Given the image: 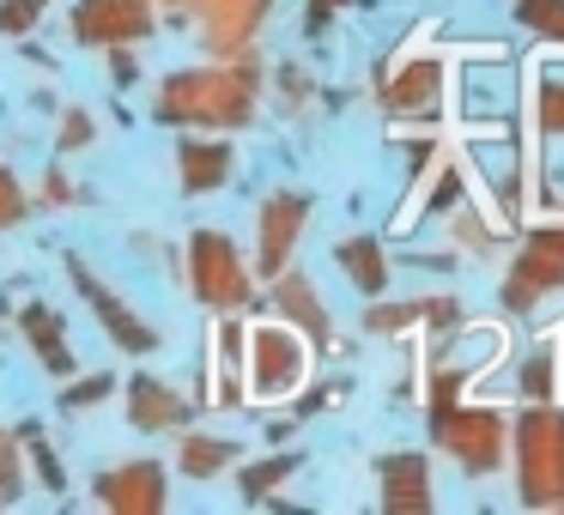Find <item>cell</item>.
I'll list each match as a JSON object with an SVG mask.
<instances>
[{"instance_id":"1","label":"cell","mask_w":564,"mask_h":515,"mask_svg":"<svg viewBox=\"0 0 564 515\" xmlns=\"http://www.w3.org/2000/svg\"><path fill=\"white\" fill-rule=\"evenodd\" d=\"M261 110H268L261 50L200 55L188 67H171L147 98V116L159 128H176V134H243V128H256Z\"/></svg>"},{"instance_id":"2","label":"cell","mask_w":564,"mask_h":515,"mask_svg":"<svg viewBox=\"0 0 564 515\" xmlns=\"http://www.w3.org/2000/svg\"><path fill=\"white\" fill-rule=\"evenodd\" d=\"M503 467L516 479L522 509H564V401H522V413H510Z\"/></svg>"},{"instance_id":"3","label":"cell","mask_w":564,"mask_h":515,"mask_svg":"<svg viewBox=\"0 0 564 515\" xmlns=\"http://www.w3.org/2000/svg\"><path fill=\"white\" fill-rule=\"evenodd\" d=\"M322 358L292 321H249L243 333V406H292L316 382Z\"/></svg>"},{"instance_id":"4","label":"cell","mask_w":564,"mask_h":515,"mask_svg":"<svg viewBox=\"0 0 564 515\" xmlns=\"http://www.w3.org/2000/svg\"><path fill=\"white\" fill-rule=\"evenodd\" d=\"M449 86H455V67L437 43H406L394 50L389 62L377 67V110L389 116V134L401 128H425L449 110Z\"/></svg>"},{"instance_id":"5","label":"cell","mask_w":564,"mask_h":515,"mask_svg":"<svg viewBox=\"0 0 564 515\" xmlns=\"http://www.w3.org/2000/svg\"><path fill=\"white\" fill-rule=\"evenodd\" d=\"M425 437L437 454H449L462 467V479H491L510 454V413L498 401H455L443 406H425Z\"/></svg>"},{"instance_id":"6","label":"cell","mask_w":564,"mask_h":515,"mask_svg":"<svg viewBox=\"0 0 564 515\" xmlns=\"http://www.w3.org/2000/svg\"><path fill=\"white\" fill-rule=\"evenodd\" d=\"M183 285L207 316H231V309L237 316H256L261 309V285H256V273H249V255L225 231H213V224H195V231H188Z\"/></svg>"},{"instance_id":"7","label":"cell","mask_w":564,"mask_h":515,"mask_svg":"<svg viewBox=\"0 0 564 515\" xmlns=\"http://www.w3.org/2000/svg\"><path fill=\"white\" fill-rule=\"evenodd\" d=\"M164 31H183L200 43V55H243L261 50L273 7L280 0H152Z\"/></svg>"},{"instance_id":"8","label":"cell","mask_w":564,"mask_h":515,"mask_svg":"<svg viewBox=\"0 0 564 515\" xmlns=\"http://www.w3.org/2000/svg\"><path fill=\"white\" fill-rule=\"evenodd\" d=\"M558 292H564V219L528 224L516 255H510V267H503V280H498L503 316H534V309Z\"/></svg>"},{"instance_id":"9","label":"cell","mask_w":564,"mask_h":515,"mask_svg":"<svg viewBox=\"0 0 564 515\" xmlns=\"http://www.w3.org/2000/svg\"><path fill=\"white\" fill-rule=\"evenodd\" d=\"M310 219H316V200L304 195V188H268L256 207V261H249V273H256V285H268L280 267H292L297 249H304L310 237Z\"/></svg>"},{"instance_id":"10","label":"cell","mask_w":564,"mask_h":515,"mask_svg":"<svg viewBox=\"0 0 564 515\" xmlns=\"http://www.w3.org/2000/svg\"><path fill=\"white\" fill-rule=\"evenodd\" d=\"M67 280H74V292L86 297V309L98 316V328L110 333V346L116 352H128V358H152L164 346V333H159V321H147L134 304H128L116 285H104V273L91 267L86 255H67Z\"/></svg>"},{"instance_id":"11","label":"cell","mask_w":564,"mask_h":515,"mask_svg":"<svg viewBox=\"0 0 564 515\" xmlns=\"http://www.w3.org/2000/svg\"><path fill=\"white\" fill-rule=\"evenodd\" d=\"M67 37L79 50H116V43H134L147 50L159 37V7L152 0H74V13H67Z\"/></svg>"},{"instance_id":"12","label":"cell","mask_w":564,"mask_h":515,"mask_svg":"<svg viewBox=\"0 0 564 515\" xmlns=\"http://www.w3.org/2000/svg\"><path fill=\"white\" fill-rule=\"evenodd\" d=\"M261 309L268 316H280V321H292L297 333H304L310 346H316V358H334L340 352V333H334V309H328V297H322V285L310 280L304 267H280L268 280V292H261Z\"/></svg>"},{"instance_id":"13","label":"cell","mask_w":564,"mask_h":515,"mask_svg":"<svg viewBox=\"0 0 564 515\" xmlns=\"http://www.w3.org/2000/svg\"><path fill=\"white\" fill-rule=\"evenodd\" d=\"M462 321H467V309H462V297H449V292L406 297V304L370 297V309H365V333H370V340H419V333H425V340L437 346V340H449Z\"/></svg>"},{"instance_id":"14","label":"cell","mask_w":564,"mask_h":515,"mask_svg":"<svg viewBox=\"0 0 564 515\" xmlns=\"http://www.w3.org/2000/svg\"><path fill=\"white\" fill-rule=\"evenodd\" d=\"M91 503L110 515H164L171 509V467L134 454V461H116L91 479Z\"/></svg>"},{"instance_id":"15","label":"cell","mask_w":564,"mask_h":515,"mask_svg":"<svg viewBox=\"0 0 564 515\" xmlns=\"http://www.w3.org/2000/svg\"><path fill=\"white\" fill-rule=\"evenodd\" d=\"M522 116H528V152H534V164L564 152V50L534 55L528 91H522Z\"/></svg>"},{"instance_id":"16","label":"cell","mask_w":564,"mask_h":515,"mask_svg":"<svg viewBox=\"0 0 564 515\" xmlns=\"http://www.w3.org/2000/svg\"><path fill=\"white\" fill-rule=\"evenodd\" d=\"M377 509L382 515H431L437 509L425 449H382L377 454Z\"/></svg>"},{"instance_id":"17","label":"cell","mask_w":564,"mask_h":515,"mask_svg":"<svg viewBox=\"0 0 564 515\" xmlns=\"http://www.w3.org/2000/svg\"><path fill=\"white\" fill-rule=\"evenodd\" d=\"M243 333H249V316H237V309L213 321V352H207V370H200V406L207 413L243 406Z\"/></svg>"},{"instance_id":"18","label":"cell","mask_w":564,"mask_h":515,"mask_svg":"<svg viewBox=\"0 0 564 515\" xmlns=\"http://www.w3.org/2000/svg\"><path fill=\"white\" fill-rule=\"evenodd\" d=\"M237 176V134H183L176 140V188L188 200L225 195Z\"/></svg>"},{"instance_id":"19","label":"cell","mask_w":564,"mask_h":515,"mask_svg":"<svg viewBox=\"0 0 564 515\" xmlns=\"http://www.w3.org/2000/svg\"><path fill=\"white\" fill-rule=\"evenodd\" d=\"M122 406H128V425H134L140 437H176V430L195 418V401H188L183 388H171L159 370H134Z\"/></svg>"},{"instance_id":"20","label":"cell","mask_w":564,"mask_h":515,"mask_svg":"<svg viewBox=\"0 0 564 515\" xmlns=\"http://www.w3.org/2000/svg\"><path fill=\"white\" fill-rule=\"evenodd\" d=\"M13 321H19V333H25V346L37 352V364H43V376H50V382H67L79 370L74 346H67V321H62V309H55V304L31 297V304H19Z\"/></svg>"},{"instance_id":"21","label":"cell","mask_w":564,"mask_h":515,"mask_svg":"<svg viewBox=\"0 0 564 515\" xmlns=\"http://www.w3.org/2000/svg\"><path fill=\"white\" fill-rule=\"evenodd\" d=\"M237 461H243V442L225 437V430H195V425L176 430V461H171V467H176L183 479H195V485L225 479Z\"/></svg>"},{"instance_id":"22","label":"cell","mask_w":564,"mask_h":515,"mask_svg":"<svg viewBox=\"0 0 564 515\" xmlns=\"http://www.w3.org/2000/svg\"><path fill=\"white\" fill-rule=\"evenodd\" d=\"M334 267H340V280L352 285L358 297H389V280H394V261H389V243L382 237H340L334 243Z\"/></svg>"},{"instance_id":"23","label":"cell","mask_w":564,"mask_h":515,"mask_svg":"<svg viewBox=\"0 0 564 515\" xmlns=\"http://www.w3.org/2000/svg\"><path fill=\"white\" fill-rule=\"evenodd\" d=\"M443 237H449V249H462V255L491 261L516 237V224H503L491 207H467V195H462L449 212H443Z\"/></svg>"},{"instance_id":"24","label":"cell","mask_w":564,"mask_h":515,"mask_svg":"<svg viewBox=\"0 0 564 515\" xmlns=\"http://www.w3.org/2000/svg\"><path fill=\"white\" fill-rule=\"evenodd\" d=\"M304 449H268V454H256V461H237L231 473H237V497L243 503H273L285 491V479H297L304 473Z\"/></svg>"},{"instance_id":"25","label":"cell","mask_w":564,"mask_h":515,"mask_svg":"<svg viewBox=\"0 0 564 515\" xmlns=\"http://www.w3.org/2000/svg\"><path fill=\"white\" fill-rule=\"evenodd\" d=\"M268 103L285 122H310L316 103H322V79L310 74L304 62H280V67H268Z\"/></svg>"},{"instance_id":"26","label":"cell","mask_w":564,"mask_h":515,"mask_svg":"<svg viewBox=\"0 0 564 515\" xmlns=\"http://www.w3.org/2000/svg\"><path fill=\"white\" fill-rule=\"evenodd\" d=\"M516 394L522 401H564V346L540 340L534 352H522L516 364Z\"/></svg>"},{"instance_id":"27","label":"cell","mask_w":564,"mask_h":515,"mask_svg":"<svg viewBox=\"0 0 564 515\" xmlns=\"http://www.w3.org/2000/svg\"><path fill=\"white\" fill-rule=\"evenodd\" d=\"M13 430H19V442H25V473L37 479L50 497H67V467H62V454L50 449L43 425H37V418H13Z\"/></svg>"},{"instance_id":"28","label":"cell","mask_w":564,"mask_h":515,"mask_svg":"<svg viewBox=\"0 0 564 515\" xmlns=\"http://www.w3.org/2000/svg\"><path fill=\"white\" fill-rule=\"evenodd\" d=\"M516 25L540 50H564V0H516Z\"/></svg>"},{"instance_id":"29","label":"cell","mask_w":564,"mask_h":515,"mask_svg":"<svg viewBox=\"0 0 564 515\" xmlns=\"http://www.w3.org/2000/svg\"><path fill=\"white\" fill-rule=\"evenodd\" d=\"M31 491V473H25V442H19L13 425H0V509H13L19 497Z\"/></svg>"},{"instance_id":"30","label":"cell","mask_w":564,"mask_h":515,"mask_svg":"<svg viewBox=\"0 0 564 515\" xmlns=\"http://www.w3.org/2000/svg\"><path fill=\"white\" fill-rule=\"evenodd\" d=\"M62 388V413H91V406H104L116 394V370H91V376H67V382H55Z\"/></svg>"},{"instance_id":"31","label":"cell","mask_w":564,"mask_h":515,"mask_svg":"<svg viewBox=\"0 0 564 515\" xmlns=\"http://www.w3.org/2000/svg\"><path fill=\"white\" fill-rule=\"evenodd\" d=\"M37 207H50V212H67V207H79V200H86V188L74 183V171H67L62 158H50L43 164V176H37Z\"/></svg>"},{"instance_id":"32","label":"cell","mask_w":564,"mask_h":515,"mask_svg":"<svg viewBox=\"0 0 564 515\" xmlns=\"http://www.w3.org/2000/svg\"><path fill=\"white\" fill-rule=\"evenodd\" d=\"M86 146H98V116H91L86 103H67V110L55 116V158L86 152Z\"/></svg>"},{"instance_id":"33","label":"cell","mask_w":564,"mask_h":515,"mask_svg":"<svg viewBox=\"0 0 564 515\" xmlns=\"http://www.w3.org/2000/svg\"><path fill=\"white\" fill-rule=\"evenodd\" d=\"M31 212H37V200H31V188L19 183L13 164H0V237L19 231V224H31Z\"/></svg>"},{"instance_id":"34","label":"cell","mask_w":564,"mask_h":515,"mask_svg":"<svg viewBox=\"0 0 564 515\" xmlns=\"http://www.w3.org/2000/svg\"><path fill=\"white\" fill-rule=\"evenodd\" d=\"M55 0H0V43H25L50 19Z\"/></svg>"},{"instance_id":"35","label":"cell","mask_w":564,"mask_h":515,"mask_svg":"<svg viewBox=\"0 0 564 515\" xmlns=\"http://www.w3.org/2000/svg\"><path fill=\"white\" fill-rule=\"evenodd\" d=\"M98 55H104V74H110V91L140 86V50L134 43H116V50H98Z\"/></svg>"},{"instance_id":"36","label":"cell","mask_w":564,"mask_h":515,"mask_svg":"<svg viewBox=\"0 0 564 515\" xmlns=\"http://www.w3.org/2000/svg\"><path fill=\"white\" fill-rule=\"evenodd\" d=\"M352 0H304V37H328V19L346 13Z\"/></svg>"}]
</instances>
